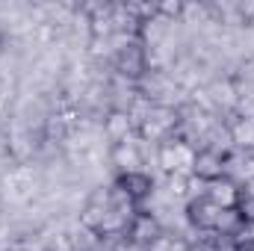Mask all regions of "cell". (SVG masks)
Instances as JSON below:
<instances>
[{
  "label": "cell",
  "instance_id": "5",
  "mask_svg": "<svg viewBox=\"0 0 254 251\" xmlns=\"http://www.w3.org/2000/svg\"><path fill=\"white\" fill-rule=\"evenodd\" d=\"M116 187L122 189V192H127V198L133 204H139V201H145L154 192V178L145 175V172H125V175H119Z\"/></svg>",
  "mask_w": 254,
  "mask_h": 251
},
{
  "label": "cell",
  "instance_id": "8",
  "mask_svg": "<svg viewBox=\"0 0 254 251\" xmlns=\"http://www.w3.org/2000/svg\"><path fill=\"white\" fill-rule=\"evenodd\" d=\"M110 160H113V166H119V172H122V175H125V172H142V169H139V166H142L139 145H136V142H130V139L113 145Z\"/></svg>",
  "mask_w": 254,
  "mask_h": 251
},
{
  "label": "cell",
  "instance_id": "11",
  "mask_svg": "<svg viewBox=\"0 0 254 251\" xmlns=\"http://www.w3.org/2000/svg\"><path fill=\"white\" fill-rule=\"evenodd\" d=\"M172 142H175V151H178V169H181V175H192L198 148L192 142H187V139H172Z\"/></svg>",
  "mask_w": 254,
  "mask_h": 251
},
{
  "label": "cell",
  "instance_id": "4",
  "mask_svg": "<svg viewBox=\"0 0 254 251\" xmlns=\"http://www.w3.org/2000/svg\"><path fill=\"white\" fill-rule=\"evenodd\" d=\"M145 45H130L116 51V71L125 77V80H139L148 68H145Z\"/></svg>",
  "mask_w": 254,
  "mask_h": 251
},
{
  "label": "cell",
  "instance_id": "21",
  "mask_svg": "<svg viewBox=\"0 0 254 251\" xmlns=\"http://www.w3.org/2000/svg\"><path fill=\"white\" fill-rule=\"evenodd\" d=\"M234 251H254V240H246V243H234Z\"/></svg>",
  "mask_w": 254,
  "mask_h": 251
},
{
  "label": "cell",
  "instance_id": "9",
  "mask_svg": "<svg viewBox=\"0 0 254 251\" xmlns=\"http://www.w3.org/2000/svg\"><path fill=\"white\" fill-rule=\"evenodd\" d=\"M228 139L240 148V151H254V119L249 116H240V119H234L231 127H228Z\"/></svg>",
  "mask_w": 254,
  "mask_h": 251
},
{
  "label": "cell",
  "instance_id": "17",
  "mask_svg": "<svg viewBox=\"0 0 254 251\" xmlns=\"http://www.w3.org/2000/svg\"><path fill=\"white\" fill-rule=\"evenodd\" d=\"M172 246H175V237L160 234V237H154V240L145 246V251H172Z\"/></svg>",
  "mask_w": 254,
  "mask_h": 251
},
{
  "label": "cell",
  "instance_id": "3",
  "mask_svg": "<svg viewBox=\"0 0 254 251\" xmlns=\"http://www.w3.org/2000/svg\"><path fill=\"white\" fill-rule=\"evenodd\" d=\"M213 204H219L222 210H234V207H240V201H243V189L237 181H231L228 175L225 178H219V181H213V184H207V192H204Z\"/></svg>",
  "mask_w": 254,
  "mask_h": 251
},
{
  "label": "cell",
  "instance_id": "14",
  "mask_svg": "<svg viewBox=\"0 0 254 251\" xmlns=\"http://www.w3.org/2000/svg\"><path fill=\"white\" fill-rule=\"evenodd\" d=\"M166 187H169V195H175V198H187V195H190V175H181V172L166 175Z\"/></svg>",
  "mask_w": 254,
  "mask_h": 251
},
{
  "label": "cell",
  "instance_id": "10",
  "mask_svg": "<svg viewBox=\"0 0 254 251\" xmlns=\"http://www.w3.org/2000/svg\"><path fill=\"white\" fill-rule=\"evenodd\" d=\"M154 125L160 127L163 133H172L175 127L181 125V113L175 110V107H169V104H154L151 107V116H148Z\"/></svg>",
  "mask_w": 254,
  "mask_h": 251
},
{
  "label": "cell",
  "instance_id": "22",
  "mask_svg": "<svg viewBox=\"0 0 254 251\" xmlns=\"http://www.w3.org/2000/svg\"><path fill=\"white\" fill-rule=\"evenodd\" d=\"M0 251H12V240H0Z\"/></svg>",
  "mask_w": 254,
  "mask_h": 251
},
{
  "label": "cell",
  "instance_id": "15",
  "mask_svg": "<svg viewBox=\"0 0 254 251\" xmlns=\"http://www.w3.org/2000/svg\"><path fill=\"white\" fill-rule=\"evenodd\" d=\"M157 9V18H166V21H178L184 18V3L181 0H163V3H154Z\"/></svg>",
  "mask_w": 254,
  "mask_h": 251
},
{
  "label": "cell",
  "instance_id": "20",
  "mask_svg": "<svg viewBox=\"0 0 254 251\" xmlns=\"http://www.w3.org/2000/svg\"><path fill=\"white\" fill-rule=\"evenodd\" d=\"M240 189H243V198H246V201H254V178H249Z\"/></svg>",
  "mask_w": 254,
  "mask_h": 251
},
{
  "label": "cell",
  "instance_id": "16",
  "mask_svg": "<svg viewBox=\"0 0 254 251\" xmlns=\"http://www.w3.org/2000/svg\"><path fill=\"white\" fill-rule=\"evenodd\" d=\"M136 133H139V139H145V142H148V139H163V136H166V133H163L160 127L154 125L151 119L139 122V125H136Z\"/></svg>",
  "mask_w": 254,
  "mask_h": 251
},
{
  "label": "cell",
  "instance_id": "6",
  "mask_svg": "<svg viewBox=\"0 0 254 251\" xmlns=\"http://www.w3.org/2000/svg\"><path fill=\"white\" fill-rule=\"evenodd\" d=\"M163 231H160V222L154 219V216H148V213H136L133 219H130V225H127V240L130 243H136V246H148L154 237H160Z\"/></svg>",
  "mask_w": 254,
  "mask_h": 251
},
{
  "label": "cell",
  "instance_id": "12",
  "mask_svg": "<svg viewBox=\"0 0 254 251\" xmlns=\"http://www.w3.org/2000/svg\"><path fill=\"white\" fill-rule=\"evenodd\" d=\"M157 163H160V169H163L166 175L181 172V169H178V151H175V142H172V139L157 148Z\"/></svg>",
  "mask_w": 254,
  "mask_h": 251
},
{
  "label": "cell",
  "instance_id": "1",
  "mask_svg": "<svg viewBox=\"0 0 254 251\" xmlns=\"http://www.w3.org/2000/svg\"><path fill=\"white\" fill-rule=\"evenodd\" d=\"M187 216H190V222L198 228V231H213L216 234V225H219V216H222V207L219 204H213L207 195H198V198H192L190 207H187Z\"/></svg>",
  "mask_w": 254,
  "mask_h": 251
},
{
  "label": "cell",
  "instance_id": "23",
  "mask_svg": "<svg viewBox=\"0 0 254 251\" xmlns=\"http://www.w3.org/2000/svg\"><path fill=\"white\" fill-rule=\"evenodd\" d=\"M0 51H3V42H0Z\"/></svg>",
  "mask_w": 254,
  "mask_h": 251
},
{
  "label": "cell",
  "instance_id": "18",
  "mask_svg": "<svg viewBox=\"0 0 254 251\" xmlns=\"http://www.w3.org/2000/svg\"><path fill=\"white\" fill-rule=\"evenodd\" d=\"M201 12H204V6H198V3H184V18H187V21L201 18Z\"/></svg>",
  "mask_w": 254,
  "mask_h": 251
},
{
  "label": "cell",
  "instance_id": "7",
  "mask_svg": "<svg viewBox=\"0 0 254 251\" xmlns=\"http://www.w3.org/2000/svg\"><path fill=\"white\" fill-rule=\"evenodd\" d=\"M104 130H107V136L113 142H125V139H130V133L136 127H133V119H130V113H127L125 107H113L104 116Z\"/></svg>",
  "mask_w": 254,
  "mask_h": 251
},
{
  "label": "cell",
  "instance_id": "13",
  "mask_svg": "<svg viewBox=\"0 0 254 251\" xmlns=\"http://www.w3.org/2000/svg\"><path fill=\"white\" fill-rule=\"evenodd\" d=\"M210 98H213L216 104L231 107V104H237V89H234V83H231V80H222V83H216V86L210 89Z\"/></svg>",
  "mask_w": 254,
  "mask_h": 251
},
{
  "label": "cell",
  "instance_id": "19",
  "mask_svg": "<svg viewBox=\"0 0 254 251\" xmlns=\"http://www.w3.org/2000/svg\"><path fill=\"white\" fill-rule=\"evenodd\" d=\"M190 251H219V246L210 243V240H201L198 246H190Z\"/></svg>",
  "mask_w": 254,
  "mask_h": 251
},
{
  "label": "cell",
  "instance_id": "2",
  "mask_svg": "<svg viewBox=\"0 0 254 251\" xmlns=\"http://www.w3.org/2000/svg\"><path fill=\"white\" fill-rule=\"evenodd\" d=\"M192 178H198L201 184H213V181L225 178V157L216 148H201L198 157H195Z\"/></svg>",
  "mask_w": 254,
  "mask_h": 251
}]
</instances>
